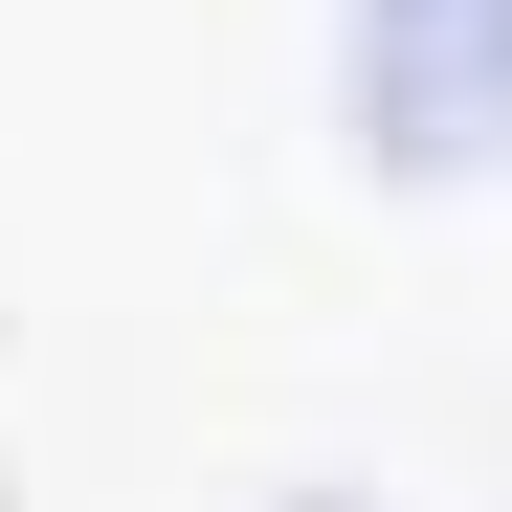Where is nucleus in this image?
I'll return each mask as SVG.
<instances>
[{
  "mask_svg": "<svg viewBox=\"0 0 512 512\" xmlns=\"http://www.w3.org/2000/svg\"><path fill=\"white\" fill-rule=\"evenodd\" d=\"M357 112L401 179L512 156V0H357Z\"/></svg>",
  "mask_w": 512,
  "mask_h": 512,
  "instance_id": "1",
  "label": "nucleus"
}]
</instances>
